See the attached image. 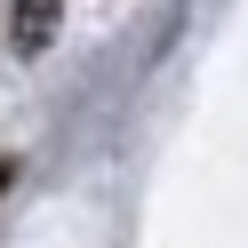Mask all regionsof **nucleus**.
Here are the masks:
<instances>
[{"mask_svg": "<svg viewBox=\"0 0 248 248\" xmlns=\"http://www.w3.org/2000/svg\"><path fill=\"white\" fill-rule=\"evenodd\" d=\"M48 16H56V0H24V16H16V48H40V40H48Z\"/></svg>", "mask_w": 248, "mask_h": 248, "instance_id": "1", "label": "nucleus"}, {"mask_svg": "<svg viewBox=\"0 0 248 248\" xmlns=\"http://www.w3.org/2000/svg\"><path fill=\"white\" fill-rule=\"evenodd\" d=\"M8 184H16V160H0V192H8Z\"/></svg>", "mask_w": 248, "mask_h": 248, "instance_id": "2", "label": "nucleus"}]
</instances>
